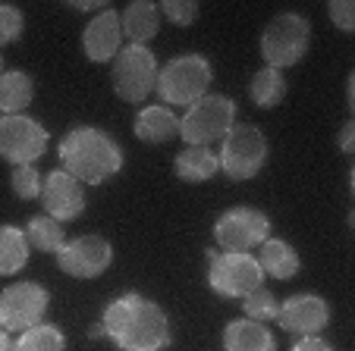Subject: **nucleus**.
<instances>
[{
	"mask_svg": "<svg viewBox=\"0 0 355 351\" xmlns=\"http://www.w3.org/2000/svg\"><path fill=\"white\" fill-rule=\"evenodd\" d=\"M47 129L38 120L16 113V116H0V157L13 166H35V160L47 151Z\"/></svg>",
	"mask_w": 355,
	"mask_h": 351,
	"instance_id": "nucleus-9",
	"label": "nucleus"
},
{
	"mask_svg": "<svg viewBox=\"0 0 355 351\" xmlns=\"http://www.w3.org/2000/svg\"><path fill=\"white\" fill-rule=\"evenodd\" d=\"M346 100H349V107H355V75H349V88H346Z\"/></svg>",
	"mask_w": 355,
	"mask_h": 351,
	"instance_id": "nucleus-34",
	"label": "nucleus"
},
{
	"mask_svg": "<svg viewBox=\"0 0 355 351\" xmlns=\"http://www.w3.org/2000/svg\"><path fill=\"white\" fill-rule=\"evenodd\" d=\"M22 28H26L22 10L13 7V3H0V47L13 44V41L22 35Z\"/></svg>",
	"mask_w": 355,
	"mask_h": 351,
	"instance_id": "nucleus-28",
	"label": "nucleus"
},
{
	"mask_svg": "<svg viewBox=\"0 0 355 351\" xmlns=\"http://www.w3.org/2000/svg\"><path fill=\"white\" fill-rule=\"evenodd\" d=\"M352 138H355V123L349 120L346 126H343V132H340V147H343L346 157H352Z\"/></svg>",
	"mask_w": 355,
	"mask_h": 351,
	"instance_id": "nucleus-32",
	"label": "nucleus"
},
{
	"mask_svg": "<svg viewBox=\"0 0 355 351\" xmlns=\"http://www.w3.org/2000/svg\"><path fill=\"white\" fill-rule=\"evenodd\" d=\"M277 323L293 336H318L330 323V305L315 291H299L280 305Z\"/></svg>",
	"mask_w": 355,
	"mask_h": 351,
	"instance_id": "nucleus-14",
	"label": "nucleus"
},
{
	"mask_svg": "<svg viewBox=\"0 0 355 351\" xmlns=\"http://www.w3.org/2000/svg\"><path fill=\"white\" fill-rule=\"evenodd\" d=\"M69 7L73 10H98V13L101 10H107L104 7V0H69Z\"/></svg>",
	"mask_w": 355,
	"mask_h": 351,
	"instance_id": "nucleus-33",
	"label": "nucleus"
},
{
	"mask_svg": "<svg viewBox=\"0 0 355 351\" xmlns=\"http://www.w3.org/2000/svg\"><path fill=\"white\" fill-rule=\"evenodd\" d=\"M242 311H245V320H255V323H270L277 320V311H280V301L270 295L268 289H255L252 295L242 298Z\"/></svg>",
	"mask_w": 355,
	"mask_h": 351,
	"instance_id": "nucleus-26",
	"label": "nucleus"
},
{
	"mask_svg": "<svg viewBox=\"0 0 355 351\" xmlns=\"http://www.w3.org/2000/svg\"><path fill=\"white\" fill-rule=\"evenodd\" d=\"M35 98V82L22 69H7L0 73V116H16L22 113Z\"/></svg>",
	"mask_w": 355,
	"mask_h": 351,
	"instance_id": "nucleus-20",
	"label": "nucleus"
},
{
	"mask_svg": "<svg viewBox=\"0 0 355 351\" xmlns=\"http://www.w3.org/2000/svg\"><path fill=\"white\" fill-rule=\"evenodd\" d=\"M173 170L186 182H208L220 172V160L211 147H182L173 160Z\"/></svg>",
	"mask_w": 355,
	"mask_h": 351,
	"instance_id": "nucleus-21",
	"label": "nucleus"
},
{
	"mask_svg": "<svg viewBox=\"0 0 355 351\" xmlns=\"http://www.w3.org/2000/svg\"><path fill=\"white\" fill-rule=\"evenodd\" d=\"M123 35L129 38V44H145L161 32V7L151 0H135L120 13Z\"/></svg>",
	"mask_w": 355,
	"mask_h": 351,
	"instance_id": "nucleus-17",
	"label": "nucleus"
},
{
	"mask_svg": "<svg viewBox=\"0 0 355 351\" xmlns=\"http://www.w3.org/2000/svg\"><path fill=\"white\" fill-rule=\"evenodd\" d=\"M114 260V245L101 235H82L73 239L57 251V267L73 279H94L110 267Z\"/></svg>",
	"mask_w": 355,
	"mask_h": 351,
	"instance_id": "nucleus-12",
	"label": "nucleus"
},
{
	"mask_svg": "<svg viewBox=\"0 0 355 351\" xmlns=\"http://www.w3.org/2000/svg\"><path fill=\"white\" fill-rule=\"evenodd\" d=\"M41 176L35 166H13V176H10V186H13V195L19 201H35L41 195Z\"/></svg>",
	"mask_w": 355,
	"mask_h": 351,
	"instance_id": "nucleus-27",
	"label": "nucleus"
},
{
	"mask_svg": "<svg viewBox=\"0 0 355 351\" xmlns=\"http://www.w3.org/2000/svg\"><path fill=\"white\" fill-rule=\"evenodd\" d=\"M289 351H334V348H330V342H324L321 336H302Z\"/></svg>",
	"mask_w": 355,
	"mask_h": 351,
	"instance_id": "nucleus-31",
	"label": "nucleus"
},
{
	"mask_svg": "<svg viewBox=\"0 0 355 351\" xmlns=\"http://www.w3.org/2000/svg\"><path fill=\"white\" fill-rule=\"evenodd\" d=\"M327 13H330V22H334L343 35L355 32V3L352 0H334V3H327Z\"/></svg>",
	"mask_w": 355,
	"mask_h": 351,
	"instance_id": "nucleus-30",
	"label": "nucleus"
},
{
	"mask_svg": "<svg viewBox=\"0 0 355 351\" xmlns=\"http://www.w3.org/2000/svg\"><path fill=\"white\" fill-rule=\"evenodd\" d=\"M28 239L19 226H0V276H16L28 264Z\"/></svg>",
	"mask_w": 355,
	"mask_h": 351,
	"instance_id": "nucleus-22",
	"label": "nucleus"
},
{
	"mask_svg": "<svg viewBox=\"0 0 355 351\" xmlns=\"http://www.w3.org/2000/svg\"><path fill=\"white\" fill-rule=\"evenodd\" d=\"M248 94H252V100H255L258 107L270 110V107H277L283 98H286V79H283L280 69L264 66L252 75V82H248Z\"/></svg>",
	"mask_w": 355,
	"mask_h": 351,
	"instance_id": "nucleus-24",
	"label": "nucleus"
},
{
	"mask_svg": "<svg viewBox=\"0 0 355 351\" xmlns=\"http://www.w3.org/2000/svg\"><path fill=\"white\" fill-rule=\"evenodd\" d=\"M208 285L220 298H245L264 285V273L248 251H208Z\"/></svg>",
	"mask_w": 355,
	"mask_h": 351,
	"instance_id": "nucleus-7",
	"label": "nucleus"
},
{
	"mask_svg": "<svg viewBox=\"0 0 355 351\" xmlns=\"http://www.w3.org/2000/svg\"><path fill=\"white\" fill-rule=\"evenodd\" d=\"M57 154L63 170L82 186H101L123 170V147L116 145L114 135L94 126H73L60 138Z\"/></svg>",
	"mask_w": 355,
	"mask_h": 351,
	"instance_id": "nucleus-2",
	"label": "nucleus"
},
{
	"mask_svg": "<svg viewBox=\"0 0 355 351\" xmlns=\"http://www.w3.org/2000/svg\"><path fill=\"white\" fill-rule=\"evenodd\" d=\"M258 267H261L264 276H274V279H293L299 273L302 260L295 254V248L283 239H268L261 242V251H258Z\"/></svg>",
	"mask_w": 355,
	"mask_h": 351,
	"instance_id": "nucleus-19",
	"label": "nucleus"
},
{
	"mask_svg": "<svg viewBox=\"0 0 355 351\" xmlns=\"http://www.w3.org/2000/svg\"><path fill=\"white\" fill-rule=\"evenodd\" d=\"M233 126L236 100H230L227 94H205L192 107H186L180 120V138L186 141V147H208L220 141Z\"/></svg>",
	"mask_w": 355,
	"mask_h": 351,
	"instance_id": "nucleus-5",
	"label": "nucleus"
},
{
	"mask_svg": "<svg viewBox=\"0 0 355 351\" xmlns=\"http://www.w3.org/2000/svg\"><path fill=\"white\" fill-rule=\"evenodd\" d=\"M101 330L123 351H164L170 345V320L164 307L139 291H123L110 301L101 317Z\"/></svg>",
	"mask_w": 355,
	"mask_h": 351,
	"instance_id": "nucleus-1",
	"label": "nucleus"
},
{
	"mask_svg": "<svg viewBox=\"0 0 355 351\" xmlns=\"http://www.w3.org/2000/svg\"><path fill=\"white\" fill-rule=\"evenodd\" d=\"M132 132L145 145H161V141H170L173 135H180V116L164 104H148L135 113Z\"/></svg>",
	"mask_w": 355,
	"mask_h": 351,
	"instance_id": "nucleus-16",
	"label": "nucleus"
},
{
	"mask_svg": "<svg viewBox=\"0 0 355 351\" xmlns=\"http://www.w3.org/2000/svg\"><path fill=\"white\" fill-rule=\"evenodd\" d=\"M223 351H277V339L268 323L255 320H233L223 330Z\"/></svg>",
	"mask_w": 355,
	"mask_h": 351,
	"instance_id": "nucleus-18",
	"label": "nucleus"
},
{
	"mask_svg": "<svg viewBox=\"0 0 355 351\" xmlns=\"http://www.w3.org/2000/svg\"><path fill=\"white\" fill-rule=\"evenodd\" d=\"M211 79H214V69L201 53H182V57H173L164 69H157L155 91L164 100V107H192L195 100L208 94Z\"/></svg>",
	"mask_w": 355,
	"mask_h": 351,
	"instance_id": "nucleus-3",
	"label": "nucleus"
},
{
	"mask_svg": "<svg viewBox=\"0 0 355 351\" xmlns=\"http://www.w3.org/2000/svg\"><path fill=\"white\" fill-rule=\"evenodd\" d=\"M101 332H104V330H101V323H98V326H92V330H88V336H92V339H98Z\"/></svg>",
	"mask_w": 355,
	"mask_h": 351,
	"instance_id": "nucleus-36",
	"label": "nucleus"
},
{
	"mask_svg": "<svg viewBox=\"0 0 355 351\" xmlns=\"http://www.w3.org/2000/svg\"><path fill=\"white\" fill-rule=\"evenodd\" d=\"M26 239H28V248L57 254L63 245H67V229H63V223H57V219L47 217V213H38V217L28 219Z\"/></svg>",
	"mask_w": 355,
	"mask_h": 351,
	"instance_id": "nucleus-23",
	"label": "nucleus"
},
{
	"mask_svg": "<svg viewBox=\"0 0 355 351\" xmlns=\"http://www.w3.org/2000/svg\"><path fill=\"white\" fill-rule=\"evenodd\" d=\"M220 141L223 145H220L217 160H220V172H227L230 182L255 179L258 172L264 170L270 147L258 126H252V123H236Z\"/></svg>",
	"mask_w": 355,
	"mask_h": 351,
	"instance_id": "nucleus-4",
	"label": "nucleus"
},
{
	"mask_svg": "<svg viewBox=\"0 0 355 351\" xmlns=\"http://www.w3.org/2000/svg\"><path fill=\"white\" fill-rule=\"evenodd\" d=\"M10 348H13V342H10V332L0 330V351H10Z\"/></svg>",
	"mask_w": 355,
	"mask_h": 351,
	"instance_id": "nucleus-35",
	"label": "nucleus"
},
{
	"mask_svg": "<svg viewBox=\"0 0 355 351\" xmlns=\"http://www.w3.org/2000/svg\"><path fill=\"white\" fill-rule=\"evenodd\" d=\"M123 44V26H120V13L116 10H101L94 13V19L85 26L82 32V51L92 63H107L120 53Z\"/></svg>",
	"mask_w": 355,
	"mask_h": 351,
	"instance_id": "nucleus-15",
	"label": "nucleus"
},
{
	"mask_svg": "<svg viewBox=\"0 0 355 351\" xmlns=\"http://www.w3.org/2000/svg\"><path fill=\"white\" fill-rule=\"evenodd\" d=\"M161 13L167 16L170 22H176V26H192V22L198 19V3H195V0H164Z\"/></svg>",
	"mask_w": 355,
	"mask_h": 351,
	"instance_id": "nucleus-29",
	"label": "nucleus"
},
{
	"mask_svg": "<svg viewBox=\"0 0 355 351\" xmlns=\"http://www.w3.org/2000/svg\"><path fill=\"white\" fill-rule=\"evenodd\" d=\"M311 44V22L299 13H280L268 22L261 35V57L270 69H286L309 53Z\"/></svg>",
	"mask_w": 355,
	"mask_h": 351,
	"instance_id": "nucleus-6",
	"label": "nucleus"
},
{
	"mask_svg": "<svg viewBox=\"0 0 355 351\" xmlns=\"http://www.w3.org/2000/svg\"><path fill=\"white\" fill-rule=\"evenodd\" d=\"M41 207L51 219L57 223H69V219H79L85 210V188L79 179H73L67 170H51L41 179Z\"/></svg>",
	"mask_w": 355,
	"mask_h": 351,
	"instance_id": "nucleus-13",
	"label": "nucleus"
},
{
	"mask_svg": "<svg viewBox=\"0 0 355 351\" xmlns=\"http://www.w3.org/2000/svg\"><path fill=\"white\" fill-rule=\"evenodd\" d=\"M114 91L129 104H141L157 85V57L145 44H126L114 57Z\"/></svg>",
	"mask_w": 355,
	"mask_h": 351,
	"instance_id": "nucleus-8",
	"label": "nucleus"
},
{
	"mask_svg": "<svg viewBox=\"0 0 355 351\" xmlns=\"http://www.w3.org/2000/svg\"><path fill=\"white\" fill-rule=\"evenodd\" d=\"M51 295L38 282H13L0 291V330L26 332L38 326L47 314Z\"/></svg>",
	"mask_w": 355,
	"mask_h": 351,
	"instance_id": "nucleus-10",
	"label": "nucleus"
},
{
	"mask_svg": "<svg viewBox=\"0 0 355 351\" xmlns=\"http://www.w3.org/2000/svg\"><path fill=\"white\" fill-rule=\"evenodd\" d=\"M10 351H67V336L54 323H38L32 330L19 332V339Z\"/></svg>",
	"mask_w": 355,
	"mask_h": 351,
	"instance_id": "nucleus-25",
	"label": "nucleus"
},
{
	"mask_svg": "<svg viewBox=\"0 0 355 351\" xmlns=\"http://www.w3.org/2000/svg\"><path fill=\"white\" fill-rule=\"evenodd\" d=\"M214 239L223 251H252L270 239V217L255 207H233L217 217Z\"/></svg>",
	"mask_w": 355,
	"mask_h": 351,
	"instance_id": "nucleus-11",
	"label": "nucleus"
}]
</instances>
